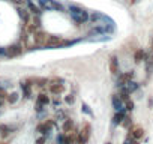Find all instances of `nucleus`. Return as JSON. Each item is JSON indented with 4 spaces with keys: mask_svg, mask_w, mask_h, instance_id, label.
I'll list each match as a JSON object with an SVG mask.
<instances>
[{
    "mask_svg": "<svg viewBox=\"0 0 153 144\" xmlns=\"http://www.w3.org/2000/svg\"><path fill=\"white\" fill-rule=\"evenodd\" d=\"M90 134H92L90 125L89 123H84L81 132H78V135H76V144H87V141L90 138Z\"/></svg>",
    "mask_w": 153,
    "mask_h": 144,
    "instance_id": "f257e3e1",
    "label": "nucleus"
},
{
    "mask_svg": "<svg viewBox=\"0 0 153 144\" xmlns=\"http://www.w3.org/2000/svg\"><path fill=\"white\" fill-rule=\"evenodd\" d=\"M71 18H72L76 24H83V23H86L87 20H90V14L83 9V11L76 12V14H71Z\"/></svg>",
    "mask_w": 153,
    "mask_h": 144,
    "instance_id": "f03ea898",
    "label": "nucleus"
},
{
    "mask_svg": "<svg viewBox=\"0 0 153 144\" xmlns=\"http://www.w3.org/2000/svg\"><path fill=\"white\" fill-rule=\"evenodd\" d=\"M54 126V122L53 120H47V122H44V123H41V125H38V128H36V131L39 132V134H42V135H50V132H51V128Z\"/></svg>",
    "mask_w": 153,
    "mask_h": 144,
    "instance_id": "7ed1b4c3",
    "label": "nucleus"
},
{
    "mask_svg": "<svg viewBox=\"0 0 153 144\" xmlns=\"http://www.w3.org/2000/svg\"><path fill=\"white\" fill-rule=\"evenodd\" d=\"M132 78H134V71H129V72H125V74H120V75H119V80H117L119 89L123 87V86H126Z\"/></svg>",
    "mask_w": 153,
    "mask_h": 144,
    "instance_id": "20e7f679",
    "label": "nucleus"
},
{
    "mask_svg": "<svg viewBox=\"0 0 153 144\" xmlns=\"http://www.w3.org/2000/svg\"><path fill=\"white\" fill-rule=\"evenodd\" d=\"M110 72H111V74L113 75H117L119 74V59H117V56H111L110 57Z\"/></svg>",
    "mask_w": 153,
    "mask_h": 144,
    "instance_id": "39448f33",
    "label": "nucleus"
},
{
    "mask_svg": "<svg viewBox=\"0 0 153 144\" xmlns=\"http://www.w3.org/2000/svg\"><path fill=\"white\" fill-rule=\"evenodd\" d=\"M113 107H114V110L116 111H122V110H125L123 108V99L119 96V95H113Z\"/></svg>",
    "mask_w": 153,
    "mask_h": 144,
    "instance_id": "423d86ee",
    "label": "nucleus"
},
{
    "mask_svg": "<svg viewBox=\"0 0 153 144\" xmlns=\"http://www.w3.org/2000/svg\"><path fill=\"white\" fill-rule=\"evenodd\" d=\"M50 92L53 93V95H62L63 92H65V86H63V83H60V84H50Z\"/></svg>",
    "mask_w": 153,
    "mask_h": 144,
    "instance_id": "0eeeda50",
    "label": "nucleus"
},
{
    "mask_svg": "<svg viewBox=\"0 0 153 144\" xmlns=\"http://www.w3.org/2000/svg\"><path fill=\"white\" fill-rule=\"evenodd\" d=\"M47 41H48V36L44 33V32H35V42L36 44H47Z\"/></svg>",
    "mask_w": 153,
    "mask_h": 144,
    "instance_id": "6e6552de",
    "label": "nucleus"
},
{
    "mask_svg": "<svg viewBox=\"0 0 153 144\" xmlns=\"http://www.w3.org/2000/svg\"><path fill=\"white\" fill-rule=\"evenodd\" d=\"M6 50H8V57H15V56L21 54V47L20 45H11Z\"/></svg>",
    "mask_w": 153,
    "mask_h": 144,
    "instance_id": "1a4fd4ad",
    "label": "nucleus"
},
{
    "mask_svg": "<svg viewBox=\"0 0 153 144\" xmlns=\"http://www.w3.org/2000/svg\"><path fill=\"white\" fill-rule=\"evenodd\" d=\"M146 51L144 50H137L135 51V54H134V62L135 63H141V62H144L146 60Z\"/></svg>",
    "mask_w": 153,
    "mask_h": 144,
    "instance_id": "9d476101",
    "label": "nucleus"
},
{
    "mask_svg": "<svg viewBox=\"0 0 153 144\" xmlns=\"http://www.w3.org/2000/svg\"><path fill=\"white\" fill-rule=\"evenodd\" d=\"M125 117H126V116H125V110L117 111V113L114 114V117H113V123H114V125H122V122H123Z\"/></svg>",
    "mask_w": 153,
    "mask_h": 144,
    "instance_id": "9b49d317",
    "label": "nucleus"
},
{
    "mask_svg": "<svg viewBox=\"0 0 153 144\" xmlns=\"http://www.w3.org/2000/svg\"><path fill=\"white\" fill-rule=\"evenodd\" d=\"M131 135H132V138H135V140H141L143 135H144V131H143V128L137 126V128H134V129L131 131Z\"/></svg>",
    "mask_w": 153,
    "mask_h": 144,
    "instance_id": "f8f14e48",
    "label": "nucleus"
},
{
    "mask_svg": "<svg viewBox=\"0 0 153 144\" xmlns=\"http://www.w3.org/2000/svg\"><path fill=\"white\" fill-rule=\"evenodd\" d=\"M36 102H38V104H41V105H44V107H47V105L50 104V98H48L45 93H39V95H38Z\"/></svg>",
    "mask_w": 153,
    "mask_h": 144,
    "instance_id": "ddd939ff",
    "label": "nucleus"
},
{
    "mask_svg": "<svg viewBox=\"0 0 153 144\" xmlns=\"http://www.w3.org/2000/svg\"><path fill=\"white\" fill-rule=\"evenodd\" d=\"M74 129V120L72 119H65L63 122V131L65 132H71Z\"/></svg>",
    "mask_w": 153,
    "mask_h": 144,
    "instance_id": "4468645a",
    "label": "nucleus"
},
{
    "mask_svg": "<svg viewBox=\"0 0 153 144\" xmlns=\"http://www.w3.org/2000/svg\"><path fill=\"white\" fill-rule=\"evenodd\" d=\"M18 15H20V18H21L24 23H29V21H30V15H29V12H27L26 9L18 8Z\"/></svg>",
    "mask_w": 153,
    "mask_h": 144,
    "instance_id": "2eb2a0df",
    "label": "nucleus"
},
{
    "mask_svg": "<svg viewBox=\"0 0 153 144\" xmlns=\"http://www.w3.org/2000/svg\"><path fill=\"white\" fill-rule=\"evenodd\" d=\"M119 96H120V98H122V99H123L125 102H126V101H129V96H131V92H129V90L126 89V86H123V87H120V95H119Z\"/></svg>",
    "mask_w": 153,
    "mask_h": 144,
    "instance_id": "dca6fc26",
    "label": "nucleus"
},
{
    "mask_svg": "<svg viewBox=\"0 0 153 144\" xmlns=\"http://www.w3.org/2000/svg\"><path fill=\"white\" fill-rule=\"evenodd\" d=\"M27 6H29V9L32 11V14H35V15H41V9L32 2V0H27Z\"/></svg>",
    "mask_w": 153,
    "mask_h": 144,
    "instance_id": "f3484780",
    "label": "nucleus"
},
{
    "mask_svg": "<svg viewBox=\"0 0 153 144\" xmlns=\"http://www.w3.org/2000/svg\"><path fill=\"white\" fill-rule=\"evenodd\" d=\"M12 128L8 126V125H0V137H8L11 134Z\"/></svg>",
    "mask_w": 153,
    "mask_h": 144,
    "instance_id": "a211bd4d",
    "label": "nucleus"
},
{
    "mask_svg": "<svg viewBox=\"0 0 153 144\" xmlns=\"http://www.w3.org/2000/svg\"><path fill=\"white\" fill-rule=\"evenodd\" d=\"M126 89H128L131 93H134V92H137V90L140 89V84H138V83H135L134 80H131V81L126 84Z\"/></svg>",
    "mask_w": 153,
    "mask_h": 144,
    "instance_id": "6ab92c4d",
    "label": "nucleus"
},
{
    "mask_svg": "<svg viewBox=\"0 0 153 144\" xmlns=\"http://www.w3.org/2000/svg\"><path fill=\"white\" fill-rule=\"evenodd\" d=\"M21 89H23V93H24V96H26V98H30V95H32L30 84H27V83H21Z\"/></svg>",
    "mask_w": 153,
    "mask_h": 144,
    "instance_id": "aec40b11",
    "label": "nucleus"
},
{
    "mask_svg": "<svg viewBox=\"0 0 153 144\" xmlns=\"http://www.w3.org/2000/svg\"><path fill=\"white\" fill-rule=\"evenodd\" d=\"M6 99H8V102H9V104H15V102L18 101V93H17V92H14V93L8 95V98H6Z\"/></svg>",
    "mask_w": 153,
    "mask_h": 144,
    "instance_id": "412c9836",
    "label": "nucleus"
},
{
    "mask_svg": "<svg viewBox=\"0 0 153 144\" xmlns=\"http://www.w3.org/2000/svg\"><path fill=\"white\" fill-rule=\"evenodd\" d=\"M81 111H83L84 114H87V116H92V114H93V113H92V110H90V107H89L86 102H83V104H81Z\"/></svg>",
    "mask_w": 153,
    "mask_h": 144,
    "instance_id": "4be33fe9",
    "label": "nucleus"
},
{
    "mask_svg": "<svg viewBox=\"0 0 153 144\" xmlns=\"http://www.w3.org/2000/svg\"><path fill=\"white\" fill-rule=\"evenodd\" d=\"M123 144H138V140H135V138H132V135L129 134V137L125 140V143Z\"/></svg>",
    "mask_w": 153,
    "mask_h": 144,
    "instance_id": "5701e85b",
    "label": "nucleus"
},
{
    "mask_svg": "<svg viewBox=\"0 0 153 144\" xmlns=\"http://www.w3.org/2000/svg\"><path fill=\"white\" fill-rule=\"evenodd\" d=\"M125 110H128V111H132V110H134V102H132L131 99L125 102Z\"/></svg>",
    "mask_w": 153,
    "mask_h": 144,
    "instance_id": "b1692460",
    "label": "nucleus"
},
{
    "mask_svg": "<svg viewBox=\"0 0 153 144\" xmlns=\"http://www.w3.org/2000/svg\"><path fill=\"white\" fill-rule=\"evenodd\" d=\"M65 140H66V135H63V134H59L57 138H56L57 144H65Z\"/></svg>",
    "mask_w": 153,
    "mask_h": 144,
    "instance_id": "393cba45",
    "label": "nucleus"
},
{
    "mask_svg": "<svg viewBox=\"0 0 153 144\" xmlns=\"http://www.w3.org/2000/svg\"><path fill=\"white\" fill-rule=\"evenodd\" d=\"M74 101H75V96H74V95H68V96L65 98V102H66V104H69V105H72V104H74Z\"/></svg>",
    "mask_w": 153,
    "mask_h": 144,
    "instance_id": "a878e982",
    "label": "nucleus"
},
{
    "mask_svg": "<svg viewBox=\"0 0 153 144\" xmlns=\"http://www.w3.org/2000/svg\"><path fill=\"white\" fill-rule=\"evenodd\" d=\"M122 125H123L125 128H128V126L131 125V117H128V116H126V117L123 119V122H122Z\"/></svg>",
    "mask_w": 153,
    "mask_h": 144,
    "instance_id": "bb28decb",
    "label": "nucleus"
},
{
    "mask_svg": "<svg viewBox=\"0 0 153 144\" xmlns=\"http://www.w3.org/2000/svg\"><path fill=\"white\" fill-rule=\"evenodd\" d=\"M45 141H47V135H42L36 140V144H45Z\"/></svg>",
    "mask_w": 153,
    "mask_h": 144,
    "instance_id": "cd10ccee",
    "label": "nucleus"
},
{
    "mask_svg": "<svg viewBox=\"0 0 153 144\" xmlns=\"http://www.w3.org/2000/svg\"><path fill=\"white\" fill-rule=\"evenodd\" d=\"M60 83H63V80L62 78H53V80H50V84H60Z\"/></svg>",
    "mask_w": 153,
    "mask_h": 144,
    "instance_id": "c85d7f7f",
    "label": "nucleus"
},
{
    "mask_svg": "<svg viewBox=\"0 0 153 144\" xmlns=\"http://www.w3.org/2000/svg\"><path fill=\"white\" fill-rule=\"evenodd\" d=\"M5 99H6L5 96H0V107H2V105H3V102H5Z\"/></svg>",
    "mask_w": 153,
    "mask_h": 144,
    "instance_id": "c756f323",
    "label": "nucleus"
},
{
    "mask_svg": "<svg viewBox=\"0 0 153 144\" xmlns=\"http://www.w3.org/2000/svg\"><path fill=\"white\" fill-rule=\"evenodd\" d=\"M53 104H54V105H56V107H57V105H59V104H60V99H54V101H53Z\"/></svg>",
    "mask_w": 153,
    "mask_h": 144,
    "instance_id": "7c9ffc66",
    "label": "nucleus"
},
{
    "mask_svg": "<svg viewBox=\"0 0 153 144\" xmlns=\"http://www.w3.org/2000/svg\"><path fill=\"white\" fill-rule=\"evenodd\" d=\"M11 2H14V3H18V5H20V3H23V0H11Z\"/></svg>",
    "mask_w": 153,
    "mask_h": 144,
    "instance_id": "2f4dec72",
    "label": "nucleus"
},
{
    "mask_svg": "<svg viewBox=\"0 0 153 144\" xmlns=\"http://www.w3.org/2000/svg\"><path fill=\"white\" fill-rule=\"evenodd\" d=\"M137 2H140V0H132V2H131V3L134 5V3H137Z\"/></svg>",
    "mask_w": 153,
    "mask_h": 144,
    "instance_id": "473e14b6",
    "label": "nucleus"
},
{
    "mask_svg": "<svg viewBox=\"0 0 153 144\" xmlns=\"http://www.w3.org/2000/svg\"><path fill=\"white\" fill-rule=\"evenodd\" d=\"M107 144H111V143H107Z\"/></svg>",
    "mask_w": 153,
    "mask_h": 144,
    "instance_id": "72a5a7b5",
    "label": "nucleus"
},
{
    "mask_svg": "<svg viewBox=\"0 0 153 144\" xmlns=\"http://www.w3.org/2000/svg\"><path fill=\"white\" fill-rule=\"evenodd\" d=\"M152 51H153V47H152Z\"/></svg>",
    "mask_w": 153,
    "mask_h": 144,
    "instance_id": "f704fd0d",
    "label": "nucleus"
}]
</instances>
